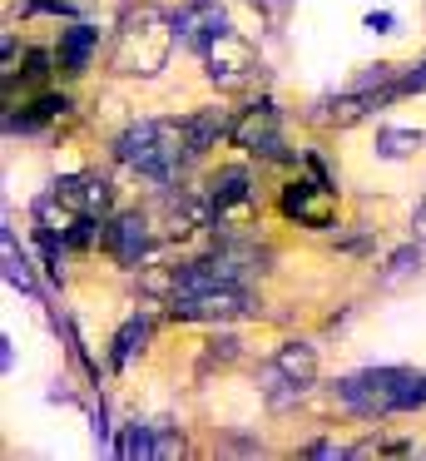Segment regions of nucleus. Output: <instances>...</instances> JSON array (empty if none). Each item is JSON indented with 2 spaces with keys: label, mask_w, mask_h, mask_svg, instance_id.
<instances>
[{
  "label": "nucleus",
  "mask_w": 426,
  "mask_h": 461,
  "mask_svg": "<svg viewBox=\"0 0 426 461\" xmlns=\"http://www.w3.org/2000/svg\"><path fill=\"white\" fill-rule=\"evenodd\" d=\"M114 154H119V164L139 169L144 179L164 184V189H168V184H178L184 164L194 159L184 124H168V120H139V124H129V130L114 140Z\"/></svg>",
  "instance_id": "obj_1"
},
{
  "label": "nucleus",
  "mask_w": 426,
  "mask_h": 461,
  "mask_svg": "<svg viewBox=\"0 0 426 461\" xmlns=\"http://www.w3.org/2000/svg\"><path fill=\"white\" fill-rule=\"evenodd\" d=\"M174 15L154 11V5H139L124 15L114 35V70L119 75H159L168 60V45H174Z\"/></svg>",
  "instance_id": "obj_2"
},
{
  "label": "nucleus",
  "mask_w": 426,
  "mask_h": 461,
  "mask_svg": "<svg viewBox=\"0 0 426 461\" xmlns=\"http://www.w3.org/2000/svg\"><path fill=\"white\" fill-rule=\"evenodd\" d=\"M412 377L416 372H406V367H372V372L347 377L342 387H337V397L352 411H362V417H386V411H402Z\"/></svg>",
  "instance_id": "obj_3"
},
{
  "label": "nucleus",
  "mask_w": 426,
  "mask_h": 461,
  "mask_svg": "<svg viewBox=\"0 0 426 461\" xmlns=\"http://www.w3.org/2000/svg\"><path fill=\"white\" fill-rule=\"evenodd\" d=\"M168 312H174L178 322H228V318H248V312H253V298H248L238 283H218V288L174 298Z\"/></svg>",
  "instance_id": "obj_4"
},
{
  "label": "nucleus",
  "mask_w": 426,
  "mask_h": 461,
  "mask_svg": "<svg viewBox=\"0 0 426 461\" xmlns=\"http://www.w3.org/2000/svg\"><path fill=\"white\" fill-rule=\"evenodd\" d=\"M159 233L164 239H188V233L208 229L213 223V203H208V194H188V189H174L168 184L164 199H159Z\"/></svg>",
  "instance_id": "obj_5"
},
{
  "label": "nucleus",
  "mask_w": 426,
  "mask_h": 461,
  "mask_svg": "<svg viewBox=\"0 0 426 461\" xmlns=\"http://www.w3.org/2000/svg\"><path fill=\"white\" fill-rule=\"evenodd\" d=\"M233 144L248 154H263V159H287L283 134H277V110L267 100L243 110V120H233Z\"/></svg>",
  "instance_id": "obj_6"
},
{
  "label": "nucleus",
  "mask_w": 426,
  "mask_h": 461,
  "mask_svg": "<svg viewBox=\"0 0 426 461\" xmlns=\"http://www.w3.org/2000/svg\"><path fill=\"white\" fill-rule=\"evenodd\" d=\"M208 203H213L218 229H243L253 219V189H248L243 169H223L213 184H208Z\"/></svg>",
  "instance_id": "obj_7"
},
{
  "label": "nucleus",
  "mask_w": 426,
  "mask_h": 461,
  "mask_svg": "<svg viewBox=\"0 0 426 461\" xmlns=\"http://www.w3.org/2000/svg\"><path fill=\"white\" fill-rule=\"evenodd\" d=\"M204 60H208V75H213L223 90H233V85H243L248 75H253V45H248L238 31H223L204 50Z\"/></svg>",
  "instance_id": "obj_8"
},
{
  "label": "nucleus",
  "mask_w": 426,
  "mask_h": 461,
  "mask_svg": "<svg viewBox=\"0 0 426 461\" xmlns=\"http://www.w3.org/2000/svg\"><path fill=\"white\" fill-rule=\"evenodd\" d=\"M154 219H144V213H124V219H114L104 229V249L114 253L124 268H139V263L149 258V249H154Z\"/></svg>",
  "instance_id": "obj_9"
},
{
  "label": "nucleus",
  "mask_w": 426,
  "mask_h": 461,
  "mask_svg": "<svg viewBox=\"0 0 426 461\" xmlns=\"http://www.w3.org/2000/svg\"><path fill=\"white\" fill-rule=\"evenodd\" d=\"M223 31H228L223 11H218V5H208V0H194V5H178V11H174V35H178V45L208 50V45H213Z\"/></svg>",
  "instance_id": "obj_10"
},
{
  "label": "nucleus",
  "mask_w": 426,
  "mask_h": 461,
  "mask_svg": "<svg viewBox=\"0 0 426 461\" xmlns=\"http://www.w3.org/2000/svg\"><path fill=\"white\" fill-rule=\"evenodd\" d=\"M55 194H59V203H69V209L79 213V219H104V213H109V184L99 179V174H75V179H59Z\"/></svg>",
  "instance_id": "obj_11"
},
{
  "label": "nucleus",
  "mask_w": 426,
  "mask_h": 461,
  "mask_svg": "<svg viewBox=\"0 0 426 461\" xmlns=\"http://www.w3.org/2000/svg\"><path fill=\"white\" fill-rule=\"evenodd\" d=\"M283 213L313 223V229H327L332 223V189H322V184H293L283 194Z\"/></svg>",
  "instance_id": "obj_12"
},
{
  "label": "nucleus",
  "mask_w": 426,
  "mask_h": 461,
  "mask_svg": "<svg viewBox=\"0 0 426 461\" xmlns=\"http://www.w3.org/2000/svg\"><path fill=\"white\" fill-rule=\"evenodd\" d=\"M273 377L283 382V387H297V392H307L317 382V352H313V342H283L277 348V357H273Z\"/></svg>",
  "instance_id": "obj_13"
},
{
  "label": "nucleus",
  "mask_w": 426,
  "mask_h": 461,
  "mask_svg": "<svg viewBox=\"0 0 426 461\" xmlns=\"http://www.w3.org/2000/svg\"><path fill=\"white\" fill-rule=\"evenodd\" d=\"M392 95H396V90H376V95H372V90H362V95H342V100H327L317 120H322V124H337V130H347V124L367 120V114H372L382 100H392Z\"/></svg>",
  "instance_id": "obj_14"
},
{
  "label": "nucleus",
  "mask_w": 426,
  "mask_h": 461,
  "mask_svg": "<svg viewBox=\"0 0 426 461\" xmlns=\"http://www.w3.org/2000/svg\"><path fill=\"white\" fill-rule=\"evenodd\" d=\"M184 134H188V149H194V159H198V154H208L223 134H233V124L218 110H204V114H194V120H184Z\"/></svg>",
  "instance_id": "obj_15"
},
{
  "label": "nucleus",
  "mask_w": 426,
  "mask_h": 461,
  "mask_svg": "<svg viewBox=\"0 0 426 461\" xmlns=\"http://www.w3.org/2000/svg\"><path fill=\"white\" fill-rule=\"evenodd\" d=\"M89 55H95V31L89 25H69L65 41H59V70L65 75H85Z\"/></svg>",
  "instance_id": "obj_16"
},
{
  "label": "nucleus",
  "mask_w": 426,
  "mask_h": 461,
  "mask_svg": "<svg viewBox=\"0 0 426 461\" xmlns=\"http://www.w3.org/2000/svg\"><path fill=\"white\" fill-rule=\"evenodd\" d=\"M144 338H149V322H144V318H129L124 328H119V338H114V367H124Z\"/></svg>",
  "instance_id": "obj_17"
},
{
  "label": "nucleus",
  "mask_w": 426,
  "mask_h": 461,
  "mask_svg": "<svg viewBox=\"0 0 426 461\" xmlns=\"http://www.w3.org/2000/svg\"><path fill=\"white\" fill-rule=\"evenodd\" d=\"M69 104L59 100V95H45V100H35L30 104V114H20L15 120V130H35V124H45V120H55V114H65Z\"/></svg>",
  "instance_id": "obj_18"
},
{
  "label": "nucleus",
  "mask_w": 426,
  "mask_h": 461,
  "mask_svg": "<svg viewBox=\"0 0 426 461\" xmlns=\"http://www.w3.org/2000/svg\"><path fill=\"white\" fill-rule=\"evenodd\" d=\"M376 144H382V154H386V159H402V154L421 149V134H412V130H386Z\"/></svg>",
  "instance_id": "obj_19"
},
{
  "label": "nucleus",
  "mask_w": 426,
  "mask_h": 461,
  "mask_svg": "<svg viewBox=\"0 0 426 461\" xmlns=\"http://www.w3.org/2000/svg\"><path fill=\"white\" fill-rule=\"evenodd\" d=\"M416 263H421V249H416V243H412V249H396V253H392V263H386V283L406 278V273H412Z\"/></svg>",
  "instance_id": "obj_20"
},
{
  "label": "nucleus",
  "mask_w": 426,
  "mask_h": 461,
  "mask_svg": "<svg viewBox=\"0 0 426 461\" xmlns=\"http://www.w3.org/2000/svg\"><path fill=\"white\" fill-rule=\"evenodd\" d=\"M124 456H159V447L149 441V427H129V437H124Z\"/></svg>",
  "instance_id": "obj_21"
},
{
  "label": "nucleus",
  "mask_w": 426,
  "mask_h": 461,
  "mask_svg": "<svg viewBox=\"0 0 426 461\" xmlns=\"http://www.w3.org/2000/svg\"><path fill=\"white\" fill-rule=\"evenodd\" d=\"M233 357H238V342L233 338H213V342H208V352H204L208 367H213V362H233Z\"/></svg>",
  "instance_id": "obj_22"
},
{
  "label": "nucleus",
  "mask_w": 426,
  "mask_h": 461,
  "mask_svg": "<svg viewBox=\"0 0 426 461\" xmlns=\"http://www.w3.org/2000/svg\"><path fill=\"white\" fill-rule=\"evenodd\" d=\"M45 65H50V55H40V50H35V55H30V60H25V80H30V85H40V80H45V75H50Z\"/></svg>",
  "instance_id": "obj_23"
},
{
  "label": "nucleus",
  "mask_w": 426,
  "mask_h": 461,
  "mask_svg": "<svg viewBox=\"0 0 426 461\" xmlns=\"http://www.w3.org/2000/svg\"><path fill=\"white\" fill-rule=\"evenodd\" d=\"M412 229H416V243H426V199L416 203V219H412Z\"/></svg>",
  "instance_id": "obj_24"
},
{
  "label": "nucleus",
  "mask_w": 426,
  "mask_h": 461,
  "mask_svg": "<svg viewBox=\"0 0 426 461\" xmlns=\"http://www.w3.org/2000/svg\"><path fill=\"white\" fill-rule=\"evenodd\" d=\"M307 456H347V451L332 447V441H317V447H307Z\"/></svg>",
  "instance_id": "obj_25"
}]
</instances>
